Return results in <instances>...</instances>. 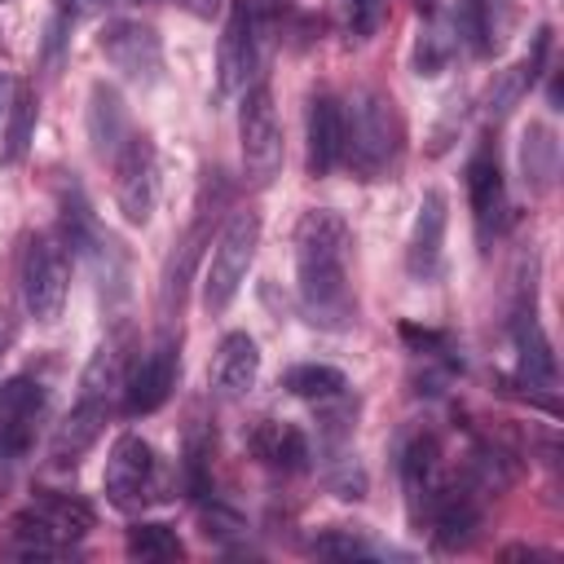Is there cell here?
I'll use <instances>...</instances> for the list:
<instances>
[{
  "label": "cell",
  "instance_id": "cell-2",
  "mask_svg": "<svg viewBox=\"0 0 564 564\" xmlns=\"http://www.w3.org/2000/svg\"><path fill=\"white\" fill-rule=\"evenodd\" d=\"M397 150H401V119L392 97L361 88L352 97V110L344 115V159L361 181H375L397 163Z\"/></svg>",
  "mask_w": 564,
  "mask_h": 564
},
{
  "label": "cell",
  "instance_id": "cell-21",
  "mask_svg": "<svg viewBox=\"0 0 564 564\" xmlns=\"http://www.w3.org/2000/svg\"><path fill=\"white\" fill-rule=\"evenodd\" d=\"M88 137L101 159H115L123 150V141L132 137L128 106L110 84H93V93H88Z\"/></svg>",
  "mask_w": 564,
  "mask_h": 564
},
{
  "label": "cell",
  "instance_id": "cell-28",
  "mask_svg": "<svg viewBox=\"0 0 564 564\" xmlns=\"http://www.w3.org/2000/svg\"><path fill=\"white\" fill-rule=\"evenodd\" d=\"M463 476L480 489V494H502L511 480H516V458L502 449V445H471L467 463H463Z\"/></svg>",
  "mask_w": 564,
  "mask_h": 564
},
{
  "label": "cell",
  "instance_id": "cell-38",
  "mask_svg": "<svg viewBox=\"0 0 564 564\" xmlns=\"http://www.w3.org/2000/svg\"><path fill=\"white\" fill-rule=\"evenodd\" d=\"M110 0H57V18L70 26V22H84V18H97Z\"/></svg>",
  "mask_w": 564,
  "mask_h": 564
},
{
  "label": "cell",
  "instance_id": "cell-14",
  "mask_svg": "<svg viewBox=\"0 0 564 564\" xmlns=\"http://www.w3.org/2000/svg\"><path fill=\"white\" fill-rule=\"evenodd\" d=\"M106 410L110 401H97V397H75V405L66 410V419L53 427V441H48V463L53 467H75L101 436L106 427Z\"/></svg>",
  "mask_w": 564,
  "mask_h": 564
},
{
  "label": "cell",
  "instance_id": "cell-20",
  "mask_svg": "<svg viewBox=\"0 0 564 564\" xmlns=\"http://www.w3.org/2000/svg\"><path fill=\"white\" fill-rule=\"evenodd\" d=\"M401 485H405L410 516L423 520V516H427V502H432V494H436V485H441V445H436L427 432H419V436L405 445V454H401Z\"/></svg>",
  "mask_w": 564,
  "mask_h": 564
},
{
  "label": "cell",
  "instance_id": "cell-5",
  "mask_svg": "<svg viewBox=\"0 0 564 564\" xmlns=\"http://www.w3.org/2000/svg\"><path fill=\"white\" fill-rule=\"evenodd\" d=\"M159 458L154 449L141 441V436H119L110 445V458H106V476H101V489H106V502L119 507V511H141L145 502L159 498Z\"/></svg>",
  "mask_w": 564,
  "mask_h": 564
},
{
  "label": "cell",
  "instance_id": "cell-18",
  "mask_svg": "<svg viewBox=\"0 0 564 564\" xmlns=\"http://www.w3.org/2000/svg\"><path fill=\"white\" fill-rule=\"evenodd\" d=\"M344 163V106L335 97L308 101V172L330 176Z\"/></svg>",
  "mask_w": 564,
  "mask_h": 564
},
{
  "label": "cell",
  "instance_id": "cell-19",
  "mask_svg": "<svg viewBox=\"0 0 564 564\" xmlns=\"http://www.w3.org/2000/svg\"><path fill=\"white\" fill-rule=\"evenodd\" d=\"M256 375H260V348H256V339L247 330H229L220 339L216 357H212V388L220 397H242V392H251Z\"/></svg>",
  "mask_w": 564,
  "mask_h": 564
},
{
  "label": "cell",
  "instance_id": "cell-7",
  "mask_svg": "<svg viewBox=\"0 0 564 564\" xmlns=\"http://www.w3.org/2000/svg\"><path fill=\"white\" fill-rule=\"evenodd\" d=\"M110 163H115V203H119L123 220L145 225L154 216V203H159V163H154L150 137L132 132Z\"/></svg>",
  "mask_w": 564,
  "mask_h": 564
},
{
  "label": "cell",
  "instance_id": "cell-8",
  "mask_svg": "<svg viewBox=\"0 0 564 564\" xmlns=\"http://www.w3.org/2000/svg\"><path fill=\"white\" fill-rule=\"evenodd\" d=\"M480 498L485 494L467 476H454V480L441 476V485H436V494L427 502L432 538H436L441 551H458V546H467L476 538V529H480Z\"/></svg>",
  "mask_w": 564,
  "mask_h": 564
},
{
  "label": "cell",
  "instance_id": "cell-31",
  "mask_svg": "<svg viewBox=\"0 0 564 564\" xmlns=\"http://www.w3.org/2000/svg\"><path fill=\"white\" fill-rule=\"evenodd\" d=\"M119 366H123L119 348H97V352H93V361H88V366H84V375H79V397L110 401V397L119 392V383H123Z\"/></svg>",
  "mask_w": 564,
  "mask_h": 564
},
{
  "label": "cell",
  "instance_id": "cell-10",
  "mask_svg": "<svg viewBox=\"0 0 564 564\" xmlns=\"http://www.w3.org/2000/svg\"><path fill=\"white\" fill-rule=\"evenodd\" d=\"M251 70H256V9H251V0H234L229 18H225V31H220V44H216V88H220V97L242 93Z\"/></svg>",
  "mask_w": 564,
  "mask_h": 564
},
{
  "label": "cell",
  "instance_id": "cell-22",
  "mask_svg": "<svg viewBox=\"0 0 564 564\" xmlns=\"http://www.w3.org/2000/svg\"><path fill=\"white\" fill-rule=\"evenodd\" d=\"M555 172H560V137L551 123H529L524 137H520V176H524V189L529 194H546L555 185Z\"/></svg>",
  "mask_w": 564,
  "mask_h": 564
},
{
  "label": "cell",
  "instance_id": "cell-12",
  "mask_svg": "<svg viewBox=\"0 0 564 564\" xmlns=\"http://www.w3.org/2000/svg\"><path fill=\"white\" fill-rule=\"evenodd\" d=\"M445 225H449V198L441 189H427L419 198V216L410 229L405 247V269L414 282H432L441 273V251H445Z\"/></svg>",
  "mask_w": 564,
  "mask_h": 564
},
{
  "label": "cell",
  "instance_id": "cell-16",
  "mask_svg": "<svg viewBox=\"0 0 564 564\" xmlns=\"http://www.w3.org/2000/svg\"><path fill=\"white\" fill-rule=\"evenodd\" d=\"M172 383H176V344L172 339H159L132 370L128 379V414H150L159 410L167 397H172Z\"/></svg>",
  "mask_w": 564,
  "mask_h": 564
},
{
  "label": "cell",
  "instance_id": "cell-29",
  "mask_svg": "<svg viewBox=\"0 0 564 564\" xmlns=\"http://www.w3.org/2000/svg\"><path fill=\"white\" fill-rule=\"evenodd\" d=\"M35 516H44L62 538H84L97 524V516H93L88 502H79L70 494H57V489H40L35 494Z\"/></svg>",
  "mask_w": 564,
  "mask_h": 564
},
{
  "label": "cell",
  "instance_id": "cell-33",
  "mask_svg": "<svg viewBox=\"0 0 564 564\" xmlns=\"http://www.w3.org/2000/svg\"><path fill=\"white\" fill-rule=\"evenodd\" d=\"M449 53H454V40L445 35V26H441L436 13H432L427 26L419 31V44H414V66H419V75H436V70L449 62Z\"/></svg>",
  "mask_w": 564,
  "mask_h": 564
},
{
  "label": "cell",
  "instance_id": "cell-15",
  "mask_svg": "<svg viewBox=\"0 0 564 564\" xmlns=\"http://www.w3.org/2000/svg\"><path fill=\"white\" fill-rule=\"evenodd\" d=\"M511 339H516V370H520V383L542 388V392H555L560 366H555L551 339H546V330L538 326L533 308H520V313H516V322H511Z\"/></svg>",
  "mask_w": 564,
  "mask_h": 564
},
{
  "label": "cell",
  "instance_id": "cell-37",
  "mask_svg": "<svg viewBox=\"0 0 564 564\" xmlns=\"http://www.w3.org/2000/svg\"><path fill=\"white\" fill-rule=\"evenodd\" d=\"M379 18H383V0H344V22L357 40H370L379 31Z\"/></svg>",
  "mask_w": 564,
  "mask_h": 564
},
{
  "label": "cell",
  "instance_id": "cell-13",
  "mask_svg": "<svg viewBox=\"0 0 564 564\" xmlns=\"http://www.w3.org/2000/svg\"><path fill=\"white\" fill-rule=\"evenodd\" d=\"M40 410H44V388L35 379H9V383H0V458L26 454Z\"/></svg>",
  "mask_w": 564,
  "mask_h": 564
},
{
  "label": "cell",
  "instance_id": "cell-3",
  "mask_svg": "<svg viewBox=\"0 0 564 564\" xmlns=\"http://www.w3.org/2000/svg\"><path fill=\"white\" fill-rule=\"evenodd\" d=\"M256 247H260V216L234 212L220 225L212 256H207V269H203V308L207 313H225L234 304V295L247 282V269L256 260Z\"/></svg>",
  "mask_w": 564,
  "mask_h": 564
},
{
  "label": "cell",
  "instance_id": "cell-23",
  "mask_svg": "<svg viewBox=\"0 0 564 564\" xmlns=\"http://www.w3.org/2000/svg\"><path fill=\"white\" fill-rule=\"evenodd\" d=\"M502 35H507L502 0H458V40L476 57H489L494 48H502Z\"/></svg>",
  "mask_w": 564,
  "mask_h": 564
},
{
  "label": "cell",
  "instance_id": "cell-35",
  "mask_svg": "<svg viewBox=\"0 0 564 564\" xmlns=\"http://www.w3.org/2000/svg\"><path fill=\"white\" fill-rule=\"evenodd\" d=\"M313 555H322V560H366L370 542L357 538L352 529H326V533L313 538Z\"/></svg>",
  "mask_w": 564,
  "mask_h": 564
},
{
  "label": "cell",
  "instance_id": "cell-25",
  "mask_svg": "<svg viewBox=\"0 0 564 564\" xmlns=\"http://www.w3.org/2000/svg\"><path fill=\"white\" fill-rule=\"evenodd\" d=\"M251 449H256L269 467H278V471H304V467H308V441H304V432L291 427V423H260V427L251 432Z\"/></svg>",
  "mask_w": 564,
  "mask_h": 564
},
{
  "label": "cell",
  "instance_id": "cell-39",
  "mask_svg": "<svg viewBox=\"0 0 564 564\" xmlns=\"http://www.w3.org/2000/svg\"><path fill=\"white\" fill-rule=\"evenodd\" d=\"M401 335H405V339H410V344H414L419 352H423V348H427V352H441V348H445V335H436V330H419V326H401Z\"/></svg>",
  "mask_w": 564,
  "mask_h": 564
},
{
  "label": "cell",
  "instance_id": "cell-27",
  "mask_svg": "<svg viewBox=\"0 0 564 564\" xmlns=\"http://www.w3.org/2000/svg\"><path fill=\"white\" fill-rule=\"evenodd\" d=\"M9 555H18V560H53V555H62L66 551V538L44 520V516H35V511H26V516H18L13 520V538H9V546H4Z\"/></svg>",
  "mask_w": 564,
  "mask_h": 564
},
{
  "label": "cell",
  "instance_id": "cell-11",
  "mask_svg": "<svg viewBox=\"0 0 564 564\" xmlns=\"http://www.w3.org/2000/svg\"><path fill=\"white\" fill-rule=\"evenodd\" d=\"M467 198H471V216H476V238H480V247H489L507 220V185H502L498 154L489 145H480L467 163Z\"/></svg>",
  "mask_w": 564,
  "mask_h": 564
},
{
  "label": "cell",
  "instance_id": "cell-34",
  "mask_svg": "<svg viewBox=\"0 0 564 564\" xmlns=\"http://www.w3.org/2000/svg\"><path fill=\"white\" fill-rule=\"evenodd\" d=\"M326 485L339 498H366V471L357 467V458L348 449H326Z\"/></svg>",
  "mask_w": 564,
  "mask_h": 564
},
{
  "label": "cell",
  "instance_id": "cell-32",
  "mask_svg": "<svg viewBox=\"0 0 564 564\" xmlns=\"http://www.w3.org/2000/svg\"><path fill=\"white\" fill-rule=\"evenodd\" d=\"M128 555H137V560H176L181 555V538H176V529L145 520V524L128 529Z\"/></svg>",
  "mask_w": 564,
  "mask_h": 564
},
{
  "label": "cell",
  "instance_id": "cell-36",
  "mask_svg": "<svg viewBox=\"0 0 564 564\" xmlns=\"http://www.w3.org/2000/svg\"><path fill=\"white\" fill-rule=\"evenodd\" d=\"M247 533V524H242V516L238 511H229V507H220V502H212L207 511H203V538H212V542H220V546H229L234 538H242Z\"/></svg>",
  "mask_w": 564,
  "mask_h": 564
},
{
  "label": "cell",
  "instance_id": "cell-41",
  "mask_svg": "<svg viewBox=\"0 0 564 564\" xmlns=\"http://www.w3.org/2000/svg\"><path fill=\"white\" fill-rule=\"evenodd\" d=\"M542 551H533V546H507L502 551V560H538Z\"/></svg>",
  "mask_w": 564,
  "mask_h": 564
},
{
  "label": "cell",
  "instance_id": "cell-1",
  "mask_svg": "<svg viewBox=\"0 0 564 564\" xmlns=\"http://www.w3.org/2000/svg\"><path fill=\"white\" fill-rule=\"evenodd\" d=\"M348 251L352 234L339 212H304L295 225V291L308 322L326 330H344L352 322V291H348Z\"/></svg>",
  "mask_w": 564,
  "mask_h": 564
},
{
  "label": "cell",
  "instance_id": "cell-24",
  "mask_svg": "<svg viewBox=\"0 0 564 564\" xmlns=\"http://www.w3.org/2000/svg\"><path fill=\"white\" fill-rule=\"evenodd\" d=\"M207 242H212V225H207V216L198 212V220H194V225H189V234L176 242V256H172V264H167V273H163V295H159L163 317L181 313V300H185L189 273H194V264H198V256H203V247H207Z\"/></svg>",
  "mask_w": 564,
  "mask_h": 564
},
{
  "label": "cell",
  "instance_id": "cell-26",
  "mask_svg": "<svg viewBox=\"0 0 564 564\" xmlns=\"http://www.w3.org/2000/svg\"><path fill=\"white\" fill-rule=\"evenodd\" d=\"M35 115H40V101H35V88L31 84H18L13 88V101H9V115H4V145H0V163H22L26 150H31V137H35Z\"/></svg>",
  "mask_w": 564,
  "mask_h": 564
},
{
  "label": "cell",
  "instance_id": "cell-9",
  "mask_svg": "<svg viewBox=\"0 0 564 564\" xmlns=\"http://www.w3.org/2000/svg\"><path fill=\"white\" fill-rule=\"evenodd\" d=\"M101 57L132 84H154L163 70V44H159L154 26L128 22V18H119L101 31Z\"/></svg>",
  "mask_w": 564,
  "mask_h": 564
},
{
  "label": "cell",
  "instance_id": "cell-30",
  "mask_svg": "<svg viewBox=\"0 0 564 564\" xmlns=\"http://www.w3.org/2000/svg\"><path fill=\"white\" fill-rule=\"evenodd\" d=\"M282 388L295 392V397H308V401H330V397H339V392L348 388V379H344V370H335V366L304 361V366H291V370L282 375Z\"/></svg>",
  "mask_w": 564,
  "mask_h": 564
},
{
  "label": "cell",
  "instance_id": "cell-6",
  "mask_svg": "<svg viewBox=\"0 0 564 564\" xmlns=\"http://www.w3.org/2000/svg\"><path fill=\"white\" fill-rule=\"evenodd\" d=\"M66 282H70V264L62 256V247L48 238V234H35L26 242V256H22V300H26V313L35 322H57L62 317V304H66Z\"/></svg>",
  "mask_w": 564,
  "mask_h": 564
},
{
  "label": "cell",
  "instance_id": "cell-4",
  "mask_svg": "<svg viewBox=\"0 0 564 564\" xmlns=\"http://www.w3.org/2000/svg\"><path fill=\"white\" fill-rule=\"evenodd\" d=\"M238 141H242V167L256 185H269L282 172V123L269 84L247 88L238 110Z\"/></svg>",
  "mask_w": 564,
  "mask_h": 564
},
{
  "label": "cell",
  "instance_id": "cell-40",
  "mask_svg": "<svg viewBox=\"0 0 564 564\" xmlns=\"http://www.w3.org/2000/svg\"><path fill=\"white\" fill-rule=\"evenodd\" d=\"M13 88H18V79H13L9 70H0V119L9 115V101H13Z\"/></svg>",
  "mask_w": 564,
  "mask_h": 564
},
{
  "label": "cell",
  "instance_id": "cell-17",
  "mask_svg": "<svg viewBox=\"0 0 564 564\" xmlns=\"http://www.w3.org/2000/svg\"><path fill=\"white\" fill-rule=\"evenodd\" d=\"M546 48H551V31H538L533 53H529L524 62H516V66H507V70H498V75H494V84L485 88V115H489L494 123H502V119L524 101V93H529V88H533V79L542 75Z\"/></svg>",
  "mask_w": 564,
  "mask_h": 564
}]
</instances>
